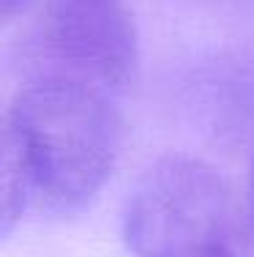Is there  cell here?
I'll return each instance as SVG.
<instances>
[{"label": "cell", "instance_id": "6da1fadb", "mask_svg": "<svg viewBox=\"0 0 254 257\" xmlns=\"http://www.w3.org/2000/svg\"><path fill=\"white\" fill-rule=\"evenodd\" d=\"M28 203L52 216L82 213L120 154V118L104 90L41 77L9 104Z\"/></svg>", "mask_w": 254, "mask_h": 257}, {"label": "cell", "instance_id": "7a4b0ae2", "mask_svg": "<svg viewBox=\"0 0 254 257\" xmlns=\"http://www.w3.org/2000/svg\"><path fill=\"white\" fill-rule=\"evenodd\" d=\"M123 241L134 257H254L251 227L232 186L208 162L161 156L126 205Z\"/></svg>", "mask_w": 254, "mask_h": 257}, {"label": "cell", "instance_id": "3957f363", "mask_svg": "<svg viewBox=\"0 0 254 257\" xmlns=\"http://www.w3.org/2000/svg\"><path fill=\"white\" fill-rule=\"evenodd\" d=\"M39 50L50 74L118 90L140 66V33L126 0H50L39 20Z\"/></svg>", "mask_w": 254, "mask_h": 257}, {"label": "cell", "instance_id": "277c9868", "mask_svg": "<svg viewBox=\"0 0 254 257\" xmlns=\"http://www.w3.org/2000/svg\"><path fill=\"white\" fill-rule=\"evenodd\" d=\"M28 205V189L20 162V145H17L11 109L0 101V238H6L22 219Z\"/></svg>", "mask_w": 254, "mask_h": 257}, {"label": "cell", "instance_id": "5b68a950", "mask_svg": "<svg viewBox=\"0 0 254 257\" xmlns=\"http://www.w3.org/2000/svg\"><path fill=\"white\" fill-rule=\"evenodd\" d=\"M28 6V0H0V20H9V17L20 14Z\"/></svg>", "mask_w": 254, "mask_h": 257}, {"label": "cell", "instance_id": "8992f818", "mask_svg": "<svg viewBox=\"0 0 254 257\" xmlns=\"http://www.w3.org/2000/svg\"><path fill=\"white\" fill-rule=\"evenodd\" d=\"M251 211H254V159H251Z\"/></svg>", "mask_w": 254, "mask_h": 257}]
</instances>
